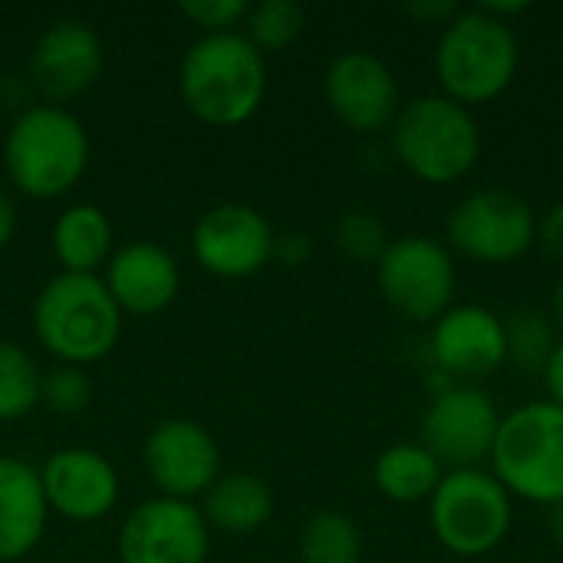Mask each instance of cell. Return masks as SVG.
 Segmentation results:
<instances>
[{
  "label": "cell",
  "mask_w": 563,
  "mask_h": 563,
  "mask_svg": "<svg viewBox=\"0 0 563 563\" xmlns=\"http://www.w3.org/2000/svg\"><path fill=\"white\" fill-rule=\"evenodd\" d=\"M360 531L340 511H317L300 531L303 563H360Z\"/></svg>",
  "instance_id": "obj_24"
},
{
  "label": "cell",
  "mask_w": 563,
  "mask_h": 563,
  "mask_svg": "<svg viewBox=\"0 0 563 563\" xmlns=\"http://www.w3.org/2000/svg\"><path fill=\"white\" fill-rule=\"evenodd\" d=\"M554 317H558V323L563 327V280L558 284V290H554Z\"/></svg>",
  "instance_id": "obj_37"
},
{
  "label": "cell",
  "mask_w": 563,
  "mask_h": 563,
  "mask_svg": "<svg viewBox=\"0 0 563 563\" xmlns=\"http://www.w3.org/2000/svg\"><path fill=\"white\" fill-rule=\"evenodd\" d=\"M198 508L211 531L244 538L271 521L274 495L251 472H221L218 482L198 498Z\"/></svg>",
  "instance_id": "obj_20"
},
{
  "label": "cell",
  "mask_w": 563,
  "mask_h": 563,
  "mask_svg": "<svg viewBox=\"0 0 563 563\" xmlns=\"http://www.w3.org/2000/svg\"><path fill=\"white\" fill-rule=\"evenodd\" d=\"M455 287L449 254L429 238H402L379 257V290L409 320L439 317Z\"/></svg>",
  "instance_id": "obj_11"
},
{
  "label": "cell",
  "mask_w": 563,
  "mask_h": 563,
  "mask_svg": "<svg viewBox=\"0 0 563 563\" xmlns=\"http://www.w3.org/2000/svg\"><path fill=\"white\" fill-rule=\"evenodd\" d=\"M505 327V346L508 356L525 369V373H541L548 369L558 343H554V330L548 323V317L534 307H521L508 317Z\"/></svg>",
  "instance_id": "obj_25"
},
{
  "label": "cell",
  "mask_w": 563,
  "mask_h": 563,
  "mask_svg": "<svg viewBox=\"0 0 563 563\" xmlns=\"http://www.w3.org/2000/svg\"><path fill=\"white\" fill-rule=\"evenodd\" d=\"M115 551L119 563H208L211 528L195 501L155 495L125 515Z\"/></svg>",
  "instance_id": "obj_8"
},
{
  "label": "cell",
  "mask_w": 563,
  "mask_h": 563,
  "mask_svg": "<svg viewBox=\"0 0 563 563\" xmlns=\"http://www.w3.org/2000/svg\"><path fill=\"white\" fill-rule=\"evenodd\" d=\"M89 165V132L63 106L40 102L16 112L3 135V172L26 198H59Z\"/></svg>",
  "instance_id": "obj_2"
},
{
  "label": "cell",
  "mask_w": 563,
  "mask_h": 563,
  "mask_svg": "<svg viewBox=\"0 0 563 563\" xmlns=\"http://www.w3.org/2000/svg\"><path fill=\"white\" fill-rule=\"evenodd\" d=\"M106 49L99 33L76 16L53 20L30 49V79L56 106L82 96L102 73Z\"/></svg>",
  "instance_id": "obj_13"
},
{
  "label": "cell",
  "mask_w": 563,
  "mask_h": 563,
  "mask_svg": "<svg viewBox=\"0 0 563 563\" xmlns=\"http://www.w3.org/2000/svg\"><path fill=\"white\" fill-rule=\"evenodd\" d=\"M307 26V13L297 0H261L247 7L244 16V36L264 53V49H284L290 46Z\"/></svg>",
  "instance_id": "obj_26"
},
{
  "label": "cell",
  "mask_w": 563,
  "mask_h": 563,
  "mask_svg": "<svg viewBox=\"0 0 563 563\" xmlns=\"http://www.w3.org/2000/svg\"><path fill=\"white\" fill-rule=\"evenodd\" d=\"M518 69V40L505 20L482 10L459 13L439 46V79L459 102L498 96Z\"/></svg>",
  "instance_id": "obj_6"
},
{
  "label": "cell",
  "mask_w": 563,
  "mask_h": 563,
  "mask_svg": "<svg viewBox=\"0 0 563 563\" xmlns=\"http://www.w3.org/2000/svg\"><path fill=\"white\" fill-rule=\"evenodd\" d=\"M435 360L455 376H485L508 360L505 327L482 307H459L435 327Z\"/></svg>",
  "instance_id": "obj_19"
},
{
  "label": "cell",
  "mask_w": 563,
  "mask_h": 563,
  "mask_svg": "<svg viewBox=\"0 0 563 563\" xmlns=\"http://www.w3.org/2000/svg\"><path fill=\"white\" fill-rule=\"evenodd\" d=\"M336 241L340 247L356 257V261H379L386 254V228L379 218L366 214V211H350L340 218L336 224Z\"/></svg>",
  "instance_id": "obj_28"
},
{
  "label": "cell",
  "mask_w": 563,
  "mask_h": 563,
  "mask_svg": "<svg viewBox=\"0 0 563 563\" xmlns=\"http://www.w3.org/2000/svg\"><path fill=\"white\" fill-rule=\"evenodd\" d=\"M191 254L201 271L241 280L271 264L274 231L257 208L244 201H221L195 221Z\"/></svg>",
  "instance_id": "obj_10"
},
{
  "label": "cell",
  "mask_w": 563,
  "mask_h": 563,
  "mask_svg": "<svg viewBox=\"0 0 563 563\" xmlns=\"http://www.w3.org/2000/svg\"><path fill=\"white\" fill-rule=\"evenodd\" d=\"M33 333L59 366H89L109 356L122 333V310L99 274L49 277L33 300Z\"/></svg>",
  "instance_id": "obj_3"
},
{
  "label": "cell",
  "mask_w": 563,
  "mask_h": 563,
  "mask_svg": "<svg viewBox=\"0 0 563 563\" xmlns=\"http://www.w3.org/2000/svg\"><path fill=\"white\" fill-rule=\"evenodd\" d=\"M102 284L122 313L152 317L178 297L181 267L168 247L152 241H132L112 251Z\"/></svg>",
  "instance_id": "obj_17"
},
{
  "label": "cell",
  "mask_w": 563,
  "mask_h": 563,
  "mask_svg": "<svg viewBox=\"0 0 563 563\" xmlns=\"http://www.w3.org/2000/svg\"><path fill=\"white\" fill-rule=\"evenodd\" d=\"M310 254V241L300 231H287V234H274V257H280L284 264H303Z\"/></svg>",
  "instance_id": "obj_30"
},
{
  "label": "cell",
  "mask_w": 563,
  "mask_h": 563,
  "mask_svg": "<svg viewBox=\"0 0 563 563\" xmlns=\"http://www.w3.org/2000/svg\"><path fill=\"white\" fill-rule=\"evenodd\" d=\"M13 231H16V205L7 195V188H0V251L10 244Z\"/></svg>",
  "instance_id": "obj_33"
},
{
  "label": "cell",
  "mask_w": 563,
  "mask_h": 563,
  "mask_svg": "<svg viewBox=\"0 0 563 563\" xmlns=\"http://www.w3.org/2000/svg\"><path fill=\"white\" fill-rule=\"evenodd\" d=\"M541 241H544V247L563 261V201L558 208H551V214L544 218V224H541Z\"/></svg>",
  "instance_id": "obj_31"
},
{
  "label": "cell",
  "mask_w": 563,
  "mask_h": 563,
  "mask_svg": "<svg viewBox=\"0 0 563 563\" xmlns=\"http://www.w3.org/2000/svg\"><path fill=\"white\" fill-rule=\"evenodd\" d=\"M142 468L162 498L195 501L218 482L221 449L201 422L175 416L145 435Z\"/></svg>",
  "instance_id": "obj_9"
},
{
  "label": "cell",
  "mask_w": 563,
  "mask_h": 563,
  "mask_svg": "<svg viewBox=\"0 0 563 563\" xmlns=\"http://www.w3.org/2000/svg\"><path fill=\"white\" fill-rule=\"evenodd\" d=\"M393 145L409 172L445 185L475 165L478 125L459 102L422 96L396 115Z\"/></svg>",
  "instance_id": "obj_4"
},
{
  "label": "cell",
  "mask_w": 563,
  "mask_h": 563,
  "mask_svg": "<svg viewBox=\"0 0 563 563\" xmlns=\"http://www.w3.org/2000/svg\"><path fill=\"white\" fill-rule=\"evenodd\" d=\"M551 534H554V541L563 548V501H558L554 511H551Z\"/></svg>",
  "instance_id": "obj_36"
},
{
  "label": "cell",
  "mask_w": 563,
  "mask_h": 563,
  "mask_svg": "<svg viewBox=\"0 0 563 563\" xmlns=\"http://www.w3.org/2000/svg\"><path fill=\"white\" fill-rule=\"evenodd\" d=\"M40 366L10 340H0V426L30 416L40 406Z\"/></svg>",
  "instance_id": "obj_23"
},
{
  "label": "cell",
  "mask_w": 563,
  "mask_h": 563,
  "mask_svg": "<svg viewBox=\"0 0 563 563\" xmlns=\"http://www.w3.org/2000/svg\"><path fill=\"white\" fill-rule=\"evenodd\" d=\"M406 13L409 16H416L419 23H439V20H455L459 16V7L455 3H449V0H442V3H432V0H426V3H409L406 7Z\"/></svg>",
  "instance_id": "obj_32"
},
{
  "label": "cell",
  "mask_w": 563,
  "mask_h": 563,
  "mask_svg": "<svg viewBox=\"0 0 563 563\" xmlns=\"http://www.w3.org/2000/svg\"><path fill=\"white\" fill-rule=\"evenodd\" d=\"M327 102L356 132H376L396 119L399 86L389 66L363 49L343 53L327 69Z\"/></svg>",
  "instance_id": "obj_16"
},
{
  "label": "cell",
  "mask_w": 563,
  "mask_h": 563,
  "mask_svg": "<svg viewBox=\"0 0 563 563\" xmlns=\"http://www.w3.org/2000/svg\"><path fill=\"white\" fill-rule=\"evenodd\" d=\"M498 412L478 389H449L426 412V449L435 462H449L459 472L492 455L498 439Z\"/></svg>",
  "instance_id": "obj_15"
},
{
  "label": "cell",
  "mask_w": 563,
  "mask_h": 563,
  "mask_svg": "<svg viewBox=\"0 0 563 563\" xmlns=\"http://www.w3.org/2000/svg\"><path fill=\"white\" fill-rule=\"evenodd\" d=\"M53 254L66 274H96L112 257V221L92 201H76L53 221Z\"/></svg>",
  "instance_id": "obj_21"
},
{
  "label": "cell",
  "mask_w": 563,
  "mask_h": 563,
  "mask_svg": "<svg viewBox=\"0 0 563 563\" xmlns=\"http://www.w3.org/2000/svg\"><path fill=\"white\" fill-rule=\"evenodd\" d=\"M247 7L251 3H244V0H185V3H178V10L205 33H234V26L244 23Z\"/></svg>",
  "instance_id": "obj_29"
},
{
  "label": "cell",
  "mask_w": 563,
  "mask_h": 563,
  "mask_svg": "<svg viewBox=\"0 0 563 563\" xmlns=\"http://www.w3.org/2000/svg\"><path fill=\"white\" fill-rule=\"evenodd\" d=\"M376 485L393 501H419L426 495H435V488L442 485V468L429 449L393 445L376 462Z\"/></svg>",
  "instance_id": "obj_22"
},
{
  "label": "cell",
  "mask_w": 563,
  "mask_h": 563,
  "mask_svg": "<svg viewBox=\"0 0 563 563\" xmlns=\"http://www.w3.org/2000/svg\"><path fill=\"white\" fill-rule=\"evenodd\" d=\"M185 109L218 129L247 122L267 92L264 53L244 33H201L178 63Z\"/></svg>",
  "instance_id": "obj_1"
},
{
  "label": "cell",
  "mask_w": 563,
  "mask_h": 563,
  "mask_svg": "<svg viewBox=\"0 0 563 563\" xmlns=\"http://www.w3.org/2000/svg\"><path fill=\"white\" fill-rule=\"evenodd\" d=\"M498 478L531 498L563 501V409L554 402H534L511 412L498 426L492 449Z\"/></svg>",
  "instance_id": "obj_5"
},
{
  "label": "cell",
  "mask_w": 563,
  "mask_h": 563,
  "mask_svg": "<svg viewBox=\"0 0 563 563\" xmlns=\"http://www.w3.org/2000/svg\"><path fill=\"white\" fill-rule=\"evenodd\" d=\"M548 386H551V396H554V406L563 409V343H558L551 363H548Z\"/></svg>",
  "instance_id": "obj_34"
},
{
  "label": "cell",
  "mask_w": 563,
  "mask_h": 563,
  "mask_svg": "<svg viewBox=\"0 0 563 563\" xmlns=\"http://www.w3.org/2000/svg\"><path fill=\"white\" fill-rule=\"evenodd\" d=\"M449 234L468 257L515 261L534 241V211L511 191H478L452 211Z\"/></svg>",
  "instance_id": "obj_14"
},
{
  "label": "cell",
  "mask_w": 563,
  "mask_h": 563,
  "mask_svg": "<svg viewBox=\"0 0 563 563\" xmlns=\"http://www.w3.org/2000/svg\"><path fill=\"white\" fill-rule=\"evenodd\" d=\"M46 521L40 468L16 455H0V563L30 558L46 534Z\"/></svg>",
  "instance_id": "obj_18"
},
{
  "label": "cell",
  "mask_w": 563,
  "mask_h": 563,
  "mask_svg": "<svg viewBox=\"0 0 563 563\" xmlns=\"http://www.w3.org/2000/svg\"><path fill=\"white\" fill-rule=\"evenodd\" d=\"M92 402V379L79 366H56L40 379V406L56 416H79Z\"/></svg>",
  "instance_id": "obj_27"
},
{
  "label": "cell",
  "mask_w": 563,
  "mask_h": 563,
  "mask_svg": "<svg viewBox=\"0 0 563 563\" xmlns=\"http://www.w3.org/2000/svg\"><path fill=\"white\" fill-rule=\"evenodd\" d=\"M478 10L488 13V16H495V20H501L505 13H521V10H528V3H482Z\"/></svg>",
  "instance_id": "obj_35"
},
{
  "label": "cell",
  "mask_w": 563,
  "mask_h": 563,
  "mask_svg": "<svg viewBox=\"0 0 563 563\" xmlns=\"http://www.w3.org/2000/svg\"><path fill=\"white\" fill-rule=\"evenodd\" d=\"M432 528L449 551L462 558H478L508 534L511 501L501 482L488 478L485 472L465 468L442 478V485L435 488Z\"/></svg>",
  "instance_id": "obj_7"
},
{
  "label": "cell",
  "mask_w": 563,
  "mask_h": 563,
  "mask_svg": "<svg viewBox=\"0 0 563 563\" xmlns=\"http://www.w3.org/2000/svg\"><path fill=\"white\" fill-rule=\"evenodd\" d=\"M40 485H43L46 508L79 525L106 518L122 492L115 465L96 449H82V445L56 449L40 465Z\"/></svg>",
  "instance_id": "obj_12"
}]
</instances>
